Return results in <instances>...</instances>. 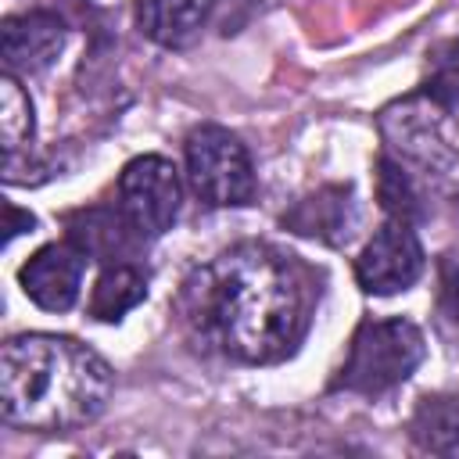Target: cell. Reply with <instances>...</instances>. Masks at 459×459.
<instances>
[{
  "label": "cell",
  "mask_w": 459,
  "mask_h": 459,
  "mask_svg": "<svg viewBox=\"0 0 459 459\" xmlns=\"http://www.w3.org/2000/svg\"><path fill=\"white\" fill-rule=\"evenodd\" d=\"M316 294V276L298 255L240 240L183 280L179 312L204 348L244 366H269L305 341Z\"/></svg>",
  "instance_id": "6da1fadb"
},
{
  "label": "cell",
  "mask_w": 459,
  "mask_h": 459,
  "mask_svg": "<svg viewBox=\"0 0 459 459\" xmlns=\"http://www.w3.org/2000/svg\"><path fill=\"white\" fill-rule=\"evenodd\" d=\"M111 387V366L65 333H18L0 351V412L22 430L86 427L108 409Z\"/></svg>",
  "instance_id": "7a4b0ae2"
},
{
  "label": "cell",
  "mask_w": 459,
  "mask_h": 459,
  "mask_svg": "<svg viewBox=\"0 0 459 459\" xmlns=\"http://www.w3.org/2000/svg\"><path fill=\"white\" fill-rule=\"evenodd\" d=\"M387 154L412 172L423 194H437L459 222V122L427 93L387 104L377 118Z\"/></svg>",
  "instance_id": "3957f363"
},
{
  "label": "cell",
  "mask_w": 459,
  "mask_h": 459,
  "mask_svg": "<svg viewBox=\"0 0 459 459\" xmlns=\"http://www.w3.org/2000/svg\"><path fill=\"white\" fill-rule=\"evenodd\" d=\"M427 341L423 330L402 316L391 319H362L351 333L344 366L337 369L333 387L362 398H380L405 384L423 362Z\"/></svg>",
  "instance_id": "277c9868"
},
{
  "label": "cell",
  "mask_w": 459,
  "mask_h": 459,
  "mask_svg": "<svg viewBox=\"0 0 459 459\" xmlns=\"http://www.w3.org/2000/svg\"><path fill=\"white\" fill-rule=\"evenodd\" d=\"M186 183L208 208H240L255 201L258 179L244 140L222 126H194L183 140Z\"/></svg>",
  "instance_id": "5b68a950"
},
{
  "label": "cell",
  "mask_w": 459,
  "mask_h": 459,
  "mask_svg": "<svg viewBox=\"0 0 459 459\" xmlns=\"http://www.w3.org/2000/svg\"><path fill=\"white\" fill-rule=\"evenodd\" d=\"M115 204L143 240L161 237L165 230H172L179 204H183L179 169L161 154H140L126 161V169L118 172Z\"/></svg>",
  "instance_id": "8992f818"
},
{
  "label": "cell",
  "mask_w": 459,
  "mask_h": 459,
  "mask_svg": "<svg viewBox=\"0 0 459 459\" xmlns=\"http://www.w3.org/2000/svg\"><path fill=\"white\" fill-rule=\"evenodd\" d=\"M423 265H427V255L416 237V226L402 219H387L359 251L355 280L366 294L387 298V294L409 290L423 276Z\"/></svg>",
  "instance_id": "52a82bcc"
},
{
  "label": "cell",
  "mask_w": 459,
  "mask_h": 459,
  "mask_svg": "<svg viewBox=\"0 0 459 459\" xmlns=\"http://www.w3.org/2000/svg\"><path fill=\"white\" fill-rule=\"evenodd\" d=\"M86 251L72 240H57L29 255V262L18 269V283L25 298L43 312H68L79 298L82 273H86Z\"/></svg>",
  "instance_id": "ba28073f"
},
{
  "label": "cell",
  "mask_w": 459,
  "mask_h": 459,
  "mask_svg": "<svg viewBox=\"0 0 459 459\" xmlns=\"http://www.w3.org/2000/svg\"><path fill=\"white\" fill-rule=\"evenodd\" d=\"M65 50V22L54 11H22L0 25V57L11 75L47 72Z\"/></svg>",
  "instance_id": "9c48e42d"
},
{
  "label": "cell",
  "mask_w": 459,
  "mask_h": 459,
  "mask_svg": "<svg viewBox=\"0 0 459 459\" xmlns=\"http://www.w3.org/2000/svg\"><path fill=\"white\" fill-rule=\"evenodd\" d=\"M212 7L215 0H136V25L151 43L186 50L204 32Z\"/></svg>",
  "instance_id": "30bf717a"
},
{
  "label": "cell",
  "mask_w": 459,
  "mask_h": 459,
  "mask_svg": "<svg viewBox=\"0 0 459 459\" xmlns=\"http://www.w3.org/2000/svg\"><path fill=\"white\" fill-rule=\"evenodd\" d=\"M32 140H36L32 97L25 93L18 75L4 72L0 75V147H4V176H7V183H18L22 165H29Z\"/></svg>",
  "instance_id": "8fae6325"
},
{
  "label": "cell",
  "mask_w": 459,
  "mask_h": 459,
  "mask_svg": "<svg viewBox=\"0 0 459 459\" xmlns=\"http://www.w3.org/2000/svg\"><path fill=\"white\" fill-rule=\"evenodd\" d=\"M68 240L79 244L90 258H104V262H129L133 247L143 240L126 215L115 208H90V212H75L68 219Z\"/></svg>",
  "instance_id": "7c38bea8"
},
{
  "label": "cell",
  "mask_w": 459,
  "mask_h": 459,
  "mask_svg": "<svg viewBox=\"0 0 459 459\" xmlns=\"http://www.w3.org/2000/svg\"><path fill=\"white\" fill-rule=\"evenodd\" d=\"M283 222L301 237H319L326 244H341V240H348L351 222H355L348 190L344 186H326V190L298 201V208L287 212Z\"/></svg>",
  "instance_id": "4fadbf2b"
},
{
  "label": "cell",
  "mask_w": 459,
  "mask_h": 459,
  "mask_svg": "<svg viewBox=\"0 0 459 459\" xmlns=\"http://www.w3.org/2000/svg\"><path fill=\"white\" fill-rule=\"evenodd\" d=\"M147 298V276L133 262H108L90 290V316L100 323H118Z\"/></svg>",
  "instance_id": "5bb4252c"
},
{
  "label": "cell",
  "mask_w": 459,
  "mask_h": 459,
  "mask_svg": "<svg viewBox=\"0 0 459 459\" xmlns=\"http://www.w3.org/2000/svg\"><path fill=\"white\" fill-rule=\"evenodd\" d=\"M409 434L420 452L459 455V398H448V394L420 398L409 420Z\"/></svg>",
  "instance_id": "9a60e30c"
},
{
  "label": "cell",
  "mask_w": 459,
  "mask_h": 459,
  "mask_svg": "<svg viewBox=\"0 0 459 459\" xmlns=\"http://www.w3.org/2000/svg\"><path fill=\"white\" fill-rule=\"evenodd\" d=\"M377 201L387 212V219H402V222H412L416 226L427 215V194H423V186L391 154H380V161H377Z\"/></svg>",
  "instance_id": "2e32d148"
},
{
  "label": "cell",
  "mask_w": 459,
  "mask_h": 459,
  "mask_svg": "<svg viewBox=\"0 0 459 459\" xmlns=\"http://www.w3.org/2000/svg\"><path fill=\"white\" fill-rule=\"evenodd\" d=\"M423 93L445 108L459 104V39H445L427 54V82Z\"/></svg>",
  "instance_id": "e0dca14e"
},
{
  "label": "cell",
  "mask_w": 459,
  "mask_h": 459,
  "mask_svg": "<svg viewBox=\"0 0 459 459\" xmlns=\"http://www.w3.org/2000/svg\"><path fill=\"white\" fill-rule=\"evenodd\" d=\"M437 316L441 326L459 337V258L445 255L437 265Z\"/></svg>",
  "instance_id": "ac0fdd59"
},
{
  "label": "cell",
  "mask_w": 459,
  "mask_h": 459,
  "mask_svg": "<svg viewBox=\"0 0 459 459\" xmlns=\"http://www.w3.org/2000/svg\"><path fill=\"white\" fill-rule=\"evenodd\" d=\"M32 226H36V219H32L29 212L22 215L14 204H7V240H11L14 233H25V230H32Z\"/></svg>",
  "instance_id": "d6986e66"
}]
</instances>
